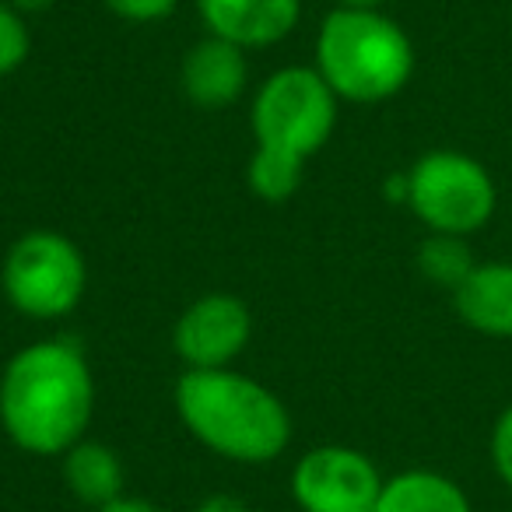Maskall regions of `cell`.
I'll use <instances>...</instances> for the list:
<instances>
[{"mask_svg":"<svg viewBox=\"0 0 512 512\" xmlns=\"http://www.w3.org/2000/svg\"><path fill=\"white\" fill-rule=\"evenodd\" d=\"M95 414V376L71 337L25 344L0 369V428L22 453L50 460L85 439Z\"/></svg>","mask_w":512,"mask_h":512,"instance_id":"cell-1","label":"cell"},{"mask_svg":"<svg viewBox=\"0 0 512 512\" xmlns=\"http://www.w3.org/2000/svg\"><path fill=\"white\" fill-rule=\"evenodd\" d=\"M172 400L186 432L221 460L260 467L278 460L292 442L295 425L285 400L232 365L186 369L176 379Z\"/></svg>","mask_w":512,"mask_h":512,"instance_id":"cell-2","label":"cell"},{"mask_svg":"<svg viewBox=\"0 0 512 512\" xmlns=\"http://www.w3.org/2000/svg\"><path fill=\"white\" fill-rule=\"evenodd\" d=\"M313 60L330 92L355 106H376L400 95L418 64L404 25L383 11L355 8L327 11L316 32Z\"/></svg>","mask_w":512,"mask_h":512,"instance_id":"cell-3","label":"cell"},{"mask_svg":"<svg viewBox=\"0 0 512 512\" xmlns=\"http://www.w3.org/2000/svg\"><path fill=\"white\" fill-rule=\"evenodd\" d=\"M0 288L18 316L36 323L67 320L88 288V264L81 246L53 228H29L4 253Z\"/></svg>","mask_w":512,"mask_h":512,"instance_id":"cell-4","label":"cell"},{"mask_svg":"<svg viewBox=\"0 0 512 512\" xmlns=\"http://www.w3.org/2000/svg\"><path fill=\"white\" fill-rule=\"evenodd\" d=\"M337 99L316 67H281L253 92L249 127L256 148H274L309 162L330 144L337 130Z\"/></svg>","mask_w":512,"mask_h":512,"instance_id":"cell-5","label":"cell"},{"mask_svg":"<svg viewBox=\"0 0 512 512\" xmlns=\"http://www.w3.org/2000/svg\"><path fill=\"white\" fill-rule=\"evenodd\" d=\"M407 207L428 232L474 235L491 221L498 207V186L477 158L463 151H425L407 169Z\"/></svg>","mask_w":512,"mask_h":512,"instance_id":"cell-6","label":"cell"},{"mask_svg":"<svg viewBox=\"0 0 512 512\" xmlns=\"http://www.w3.org/2000/svg\"><path fill=\"white\" fill-rule=\"evenodd\" d=\"M386 477L355 446H313L295 460L288 488L302 512H372Z\"/></svg>","mask_w":512,"mask_h":512,"instance_id":"cell-7","label":"cell"},{"mask_svg":"<svg viewBox=\"0 0 512 512\" xmlns=\"http://www.w3.org/2000/svg\"><path fill=\"white\" fill-rule=\"evenodd\" d=\"M253 337V313L239 295L193 299L172 327V348L186 369H228Z\"/></svg>","mask_w":512,"mask_h":512,"instance_id":"cell-8","label":"cell"},{"mask_svg":"<svg viewBox=\"0 0 512 512\" xmlns=\"http://www.w3.org/2000/svg\"><path fill=\"white\" fill-rule=\"evenodd\" d=\"M197 11L207 36L253 53L285 43L299 29L302 0H197Z\"/></svg>","mask_w":512,"mask_h":512,"instance_id":"cell-9","label":"cell"},{"mask_svg":"<svg viewBox=\"0 0 512 512\" xmlns=\"http://www.w3.org/2000/svg\"><path fill=\"white\" fill-rule=\"evenodd\" d=\"M179 88L200 109H225L239 102L249 88L246 50L228 39L204 36L183 53L179 64Z\"/></svg>","mask_w":512,"mask_h":512,"instance_id":"cell-10","label":"cell"},{"mask_svg":"<svg viewBox=\"0 0 512 512\" xmlns=\"http://www.w3.org/2000/svg\"><path fill=\"white\" fill-rule=\"evenodd\" d=\"M453 309L470 330L484 337L509 341L512 337V264L488 260L467 274L453 292Z\"/></svg>","mask_w":512,"mask_h":512,"instance_id":"cell-11","label":"cell"},{"mask_svg":"<svg viewBox=\"0 0 512 512\" xmlns=\"http://www.w3.org/2000/svg\"><path fill=\"white\" fill-rule=\"evenodd\" d=\"M60 474H64V488L71 498H78L88 509L113 502V498L127 495V467H123L120 453L99 439H81L60 456Z\"/></svg>","mask_w":512,"mask_h":512,"instance_id":"cell-12","label":"cell"},{"mask_svg":"<svg viewBox=\"0 0 512 512\" xmlns=\"http://www.w3.org/2000/svg\"><path fill=\"white\" fill-rule=\"evenodd\" d=\"M372 512H474V505L453 477L414 467L386 477Z\"/></svg>","mask_w":512,"mask_h":512,"instance_id":"cell-13","label":"cell"},{"mask_svg":"<svg viewBox=\"0 0 512 512\" xmlns=\"http://www.w3.org/2000/svg\"><path fill=\"white\" fill-rule=\"evenodd\" d=\"M414 264H418V274L428 285L453 295L456 288L467 281V274L477 267V260H474V249H470L467 235L428 232L425 239H421L418 253H414Z\"/></svg>","mask_w":512,"mask_h":512,"instance_id":"cell-14","label":"cell"},{"mask_svg":"<svg viewBox=\"0 0 512 512\" xmlns=\"http://www.w3.org/2000/svg\"><path fill=\"white\" fill-rule=\"evenodd\" d=\"M302 179H306V162L295 155L274 148H256L246 165V183L267 204H285L299 193Z\"/></svg>","mask_w":512,"mask_h":512,"instance_id":"cell-15","label":"cell"},{"mask_svg":"<svg viewBox=\"0 0 512 512\" xmlns=\"http://www.w3.org/2000/svg\"><path fill=\"white\" fill-rule=\"evenodd\" d=\"M32 36L25 15H18L8 0H0V78L15 74L29 60Z\"/></svg>","mask_w":512,"mask_h":512,"instance_id":"cell-16","label":"cell"},{"mask_svg":"<svg viewBox=\"0 0 512 512\" xmlns=\"http://www.w3.org/2000/svg\"><path fill=\"white\" fill-rule=\"evenodd\" d=\"M109 15L123 18V22L134 25H151L162 22V18H172L179 8V0H102Z\"/></svg>","mask_w":512,"mask_h":512,"instance_id":"cell-17","label":"cell"},{"mask_svg":"<svg viewBox=\"0 0 512 512\" xmlns=\"http://www.w3.org/2000/svg\"><path fill=\"white\" fill-rule=\"evenodd\" d=\"M488 453H491V467H495L498 481L512 491V404L491 425V439H488Z\"/></svg>","mask_w":512,"mask_h":512,"instance_id":"cell-18","label":"cell"},{"mask_svg":"<svg viewBox=\"0 0 512 512\" xmlns=\"http://www.w3.org/2000/svg\"><path fill=\"white\" fill-rule=\"evenodd\" d=\"M92 512H165L158 502H151V498H141V495H120L113 498V502L99 505V509Z\"/></svg>","mask_w":512,"mask_h":512,"instance_id":"cell-19","label":"cell"},{"mask_svg":"<svg viewBox=\"0 0 512 512\" xmlns=\"http://www.w3.org/2000/svg\"><path fill=\"white\" fill-rule=\"evenodd\" d=\"M193 512H249V505L242 502L239 495H228V491H218V495H207L204 502Z\"/></svg>","mask_w":512,"mask_h":512,"instance_id":"cell-20","label":"cell"},{"mask_svg":"<svg viewBox=\"0 0 512 512\" xmlns=\"http://www.w3.org/2000/svg\"><path fill=\"white\" fill-rule=\"evenodd\" d=\"M407 193H411V183H407V169L404 172H393V176L383 183V197L390 200V204H404L407 207Z\"/></svg>","mask_w":512,"mask_h":512,"instance_id":"cell-21","label":"cell"},{"mask_svg":"<svg viewBox=\"0 0 512 512\" xmlns=\"http://www.w3.org/2000/svg\"><path fill=\"white\" fill-rule=\"evenodd\" d=\"M8 4L18 11V15L29 18V15H43V11H50L57 0H8Z\"/></svg>","mask_w":512,"mask_h":512,"instance_id":"cell-22","label":"cell"},{"mask_svg":"<svg viewBox=\"0 0 512 512\" xmlns=\"http://www.w3.org/2000/svg\"><path fill=\"white\" fill-rule=\"evenodd\" d=\"M386 0H337V8H355V11H383Z\"/></svg>","mask_w":512,"mask_h":512,"instance_id":"cell-23","label":"cell"}]
</instances>
